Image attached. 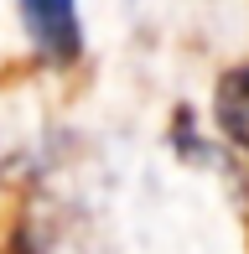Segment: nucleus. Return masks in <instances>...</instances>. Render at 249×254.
Returning a JSON list of instances; mask_svg holds the SVG:
<instances>
[{
    "label": "nucleus",
    "instance_id": "f257e3e1",
    "mask_svg": "<svg viewBox=\"0 0 249 254\" xmlns=\"http://www.w3.org/2000/svg\"><path fill=\"white\" fill-rule=\"evenodd\" d=\"M26 42L47 57L52 67H73L83 57V16L78 0H16Z\"/></svg>",
    "mask_w": 249,
    "mask_h": 254
},
{
    "label": "nucleus",
    "instance_id": "f03ea898",
    "mask_svg": "<svg viewBox=\"0 0 249 254\" xmlns=\"http://www.w3.org/2000/svg\"><path fill=\"white\" fill-rule=\"evenodd\" d=\"M213 125L234 151L249 156V63L229 67V73L213 83Z\"/></svg>",
    "mask_w": 249,
    "mask_h": 254
}]
</instances>
